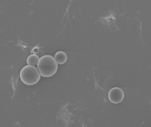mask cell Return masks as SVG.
<instances>
[{
  "label": "cell",
  "mask_w": 151,
  "mask_h": 127,
  "mask_svg": "<svg viewBox=\"0 0 151 127\" xmlns=\"http://www.w3.org/2000/svg\"><path fill=\"white\" fill-rule=\"evenodd\" d=\"M20 76L22 82L29 86L36 84L41 78L37 68L35 66L30 65L23 67L20 72Z\"/></svg>",
  "instance_id": "2"
},
{
  "label": "cell",
  "mask_w": 151,
  "mask_h": 127,
  "mask_svg": "<svg viewBox=\"0 0 151 127\" xmlns=\"http://www.w3.org/2000/svg\"><path fill=\"white\" fill-rule=\"evenodd\" d=\"M123 91L119 87H114L109 91L108 93L109 100L114 104L121 103L124 99Z\"/></svg>",
  "instance_id": "3"
},
{
  "label": "cell",
  "mask_w": 151,
  "mask_h": 127,
  "mask_svg": "<svg viewBox=\"0 0 151 127\" xmlns=\"http://www.w3.org/2000/svg\"><path fill=\"white\" fill-rule=\"evenodd\" d=\"M55 58L56 62L60 64H63L66 62L68 60V56L65 52L59 51L55 54Z\"/></svg>",
  "instance_id": "4"
},
{
  "label": "cell",
  "mask_w": 151,
  "mask_h": 127,
  "mask_svg": "<svg viewBox=\"0 0 151 127\" xmlns=\"http://www.w3.org/2000/svg\"><path fill=\"white\" fill-rule=\"evenodd\" d=\"M40 75L44 77H50L57 72L58 66L55 59L52 56H42L37 65Z\"/></svg>",
  "instance_id": "1"
},
{
  "label": "cell",
  "mask_w": 151,
  "mask_h": 127,
  "mask_svg": "<svg viewBox=\"0 0 151 127\" xmlns=\"http://www.w3.org/2000/svg\"><path fill=\"white\" fill-rule=\"evenodd\" d=\"M39 57L36 54H32L28 57L27 63L28 65H35L37 63Z\"/></svg>",
  "instance_id": "5"
}]
</instances>
